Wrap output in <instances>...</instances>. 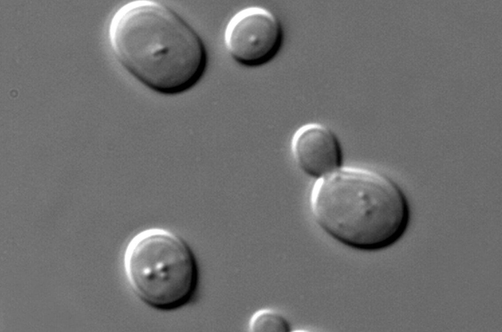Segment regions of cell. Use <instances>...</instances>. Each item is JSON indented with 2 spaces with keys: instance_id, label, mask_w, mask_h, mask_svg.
I'll return each instance as SVG.
<instances>
[{
  "instance_id": "cell-4",
  "label": "cell",
  "mask_w": 502,
  "mask_h": 332,
  "mask_svg": "<svg viewBox=\"0 0 502 332\" xmlns=\"http://www.w3.org/2000/svg\"><path fill=\"white\" fill-rule=\"evenodd\" d=\"M281 24L270 10L247 7L229 21L225 32L226 48L232 58L248 67L263 65L278 53L282 44Z\"/></svg>"
},
{
  "instance_id": "cell-6",
  "label": "cell",
  "mask_w": 502,
  "mask_h": 332,
  "mask_svg": "<svg viewBox=\"0 0 502 332\" xmlns=\"http://www.w3.org/2000/svg\"><path fill=\"white\" fill-rule=\"evenodd\" d=\"M249 328L255 332H287L291 331L287 320L280 313L271 309L257 311L251 317Z\"/></svg>"
},
{
  "instance_id": "cell-1",
  "label": "cell",
  "mask_w": 502,
  "mask_h": 332,
  "mask_svg": "<svg viewBox=\"0 0 502 332\" xmlns=\"http://www.w3.org/2000/svg\"><path fill=\"white\" fill-rule=\"evenodd\" d=\"M109 34L122 66L156 93L174 96L185 93L195 86L205 73L207 54L201 38L162 4L136 0L125 4L113 16Z\"/></svg>"
},
{
  "instance_id": "cell-5",
  "label": "cell",
  "mask_w": 502,
  "mask_h": 332,
  "mask_svg": "<svg viewBox=\"0 0 502 332\" xmlns=\"http://www.w3.org/2000/svg\"><path fill=\"white\" fill-rule=\"evenodd\" d=\"M295 161L304 174L318 179L340 168L343 154L340 142L328 127L319 123L303 125L292 141Z\"/></svg>"
},
{
  "instance_id": "cell-3",
  "label": "cell",
  "mask_w": 502,
  "mask_h": 332,
  "mask_svg": "<svg viewBox=\"0 0 502 332\" xmlns=\"http://www.w3.org/2000/svg\"><path fill=\"white\" fill-rule=\"evenodd\" d=\"M123 262L132 290L152 308L178 309L196 293V258L187 243L170 230L151 228L134 235L126 247Z\"/></svg>"
},
{
  "instance_id": "cell-2",
  "label": "cell",
  "mask_w": 502,
  "mask_h": 332,
  "mask_svg": "<svg viewBox=\"0 0 502 332\" xmlns=\"http://www.w3.org/2000/svg\"><path fill=\"white\" fill-rule=\"evenodd\" d=\"M315 221L332 238L365 251L385 249L408 226L410 209L400 187L371 169L340 168L317 180L310 196Z\"/></svg>"
}]
</instances>
